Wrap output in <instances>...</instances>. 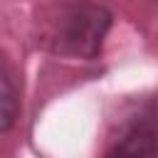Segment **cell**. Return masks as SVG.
<instances>
[{"instance_id":"4","label":"cell","mask_w":158,"mask_h":158,"mask_svg":"<svg viewBox=\"0 0 158 158\" xmlns=\"http://www.w3.org/2000/svg\"><path fill=\"white\" fill-rule=\"evenodd\" d=\"M156 2H158V0H156Z\"/></svg>"},{"instance_id":"2","label":"cell","mask_w":158,"mask_h":158,"mask_svg":"<svg viewBox=\"0 0 158 158\" xmlns=\"http://www.w3.org/2000/svg\"><path fill=\"white\" fill-rule=\"evenodd\" d=\"M101 158H158V104H128L109 126Z\"/></svg>"},{"instance_id":"1","label":"cell","mask_w":158,"mask_h":158,"mask_svg":"<svg viewBox=\"0 0 158 158\" xmlns=\"http://www.w3.org/2000/svg\"><path fill=\"white\" fill-rule=\"evenodd\" d=\"M114 20V10L96 0H49L37 10L35 42L54 57L94 62L104 52Z\"/></svg>"},{"instance_id":"3","label":"cell","mask_w":158,"mask_h":158,"mask_svg":"<svg viewBox=\"0 0 158 158\" xmlns=\"http://www.w3.org/2000/svg\"><path fill=\"white\" fill-rule=\"evenodd\" d=\"M20 116V86L12 64L0 52V133H7Z\"/></svg>"}]
</instances>
